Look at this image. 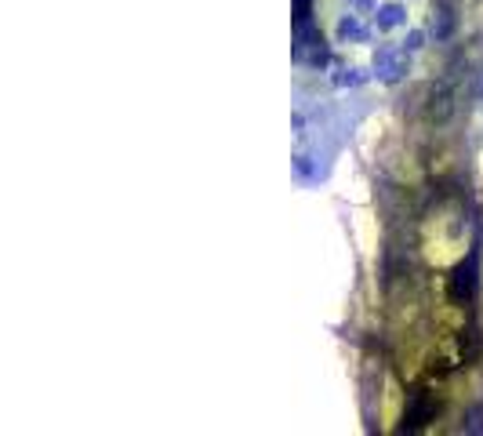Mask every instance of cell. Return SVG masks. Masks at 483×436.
Returning a JSON list of instances; mask_svg holds the SVG:
<instances>
[{
  "label": "cell",
  "instance_id": "6da1fadb",
  "mask_svg": "<svg viewBox=\"0 0 483 436\" xmlns=\"http://www.w3.org/2000/svg\"><path fill=\"white\" fill-rule=\"evenodd\" d=\"M476 291V269L473 266H458L454 269V277H451V298H469Z\"/></svg>",
  "mask_w": 483,
  "mask_h": 436
},
{
  "label": "cell",
  "instance_id": "7a4b0ae2",
  "mask_svg": "<svg viewBox=\"0 0 483 436\" xmlns=\"http://www.w3.org/2000/svg\"><path fill=\"white\" fill-rule=\"evenodd\" d=\"M454 113V102H451V95H447V91H433V95H429V102H425V117H429V120H436V124H443V120H447Z\"/></svg>",
  "mask_w": 483,
  "mask_h": 436
},
{
  "label": "cell",
  "instance_id": "3957f363",
  "mask_svg": "<svg viewBox=\"0 0 483 436\" xmlns=\"http://www.w3.org/2000/svg\"><path fill=\"white\" fill-rule=\"evenodd\" d=\"M433 411H436L433 396H429V393H414V396H411V411H407V422H411V426H421Z\"/></svg>",
  "mask_w": 483,
  "mask_h": 436
}]
</instances>
